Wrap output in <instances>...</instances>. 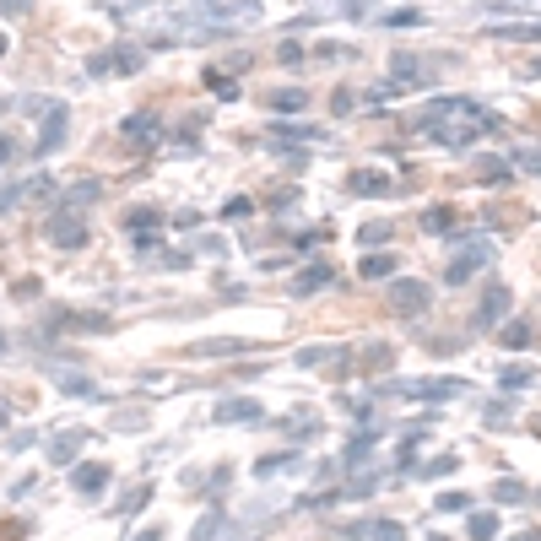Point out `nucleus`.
I'll use <instances>...</instances> for the list:
<instances>
[{"mask_svg":"<svg viewBox=\"0 0 541 541\" xmlns=\"http://www.w3.org/2000/svg\"><path fill=\"white\" fill-rule=\"evenodd\" d=\"M55 239H60V244H82V222L60 217V222H55Z\"/></svg>","mask_w":541,"mask_h":541,"instance_id":"f257e3e1","label":"nucleus"},{"mask_svg":"<svg viewBox=\"0 0 541 541\" xmlns=\"http://www.w3.org/2000/svg\"><path fill=\"white\" fill-rule=\"evenodd\" d=\"M0 6H6V11H22V6H28V0H0Z\"/></svg>","mask_w":541,"mask_h":541,"instance_id":"f03ea898","label":"nucleus"}]
</instances>
